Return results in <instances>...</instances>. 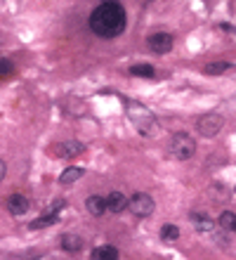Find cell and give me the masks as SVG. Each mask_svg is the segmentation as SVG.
Here are the masks:
<instances>
[{"label": "cell", "instance_id": "cell-22", "mask_svg": "<svg viewBox=\"0 0 236 260\" xmlns=\"http://www.w3.org/2000/svg\"><path fill=\"white\" fill-rule=\"evenodd\" d=\"M220 28H222V31H234V26H231V24H220Z\"/></svg>", "mask_w": 236, "mask_h": 260}, {"label": "cell", "instance_id": "cell-1", "mask_svg": "<svg viewBox=\"0 0 236 260\" xmlns=\"http://www.w3.org/2000/svg\"><path fill=\"white\" fill-rule=\"evenodd\" d=\"M88 24L94 36H99L104 41H111V38H118L125 31L128 14H125V7L118 0H104L90 12Z\"/></svg>", "mask_w": 236, "mask_h": 260}, {"label": "cell", "instance_id": "cell-11", "mask_svg": "<svg viewBox=\"0 0 236 260\" xmlns=\"http://www.w3.org/2000/svg\"><path fill=\"white\" fill-rule=\"evenodd\" d=\"M85 208H88V213L92 215V218H102V215L109 211L107 199L99 197V194H92V197L85 199Z\"/></svg>", "mask_w": 236, "mask_h": 260}, {"label": "cell", "instance_id": "cell-14", "mask_svg": "<svg viewBox=\"0 0 236 260\" xmlns=\"http://www.w3.org/2000/svg\"><path fill=\"white\" fill-rule=\"evenodd\" d=\"M83 175H85V168H78V166H69L66 171H61L59 185H74L76 180H81Z\"/></svg>", "mask_w": 236, "mask_h": 260}, {"label": "cell", "instance_id": "cell-7", "mask_svg": "<svg viewBox=\"0 0 236 260\" xmlns=\"http://www.w3.org/2000/svg\"><path fill=\"white\" fill-rule=\"evenodd\" d=\"M64 206H66L64 199H61V201H54V204L47 208L45 215H41L38 220L31 222V230H43V227H50V225H54V222H59V213L64 211Z\"/></svg>", "mask_w": 236, "mask_h": 260}, {"label": "cell", "instance_id": "cell-6", "mask_svg": "<svg viewBox=\"0 0 236 260\" xmlns=\"http://www.w3.org/2000/svg\"><path fill=\"white\" fill-rule=\"evenodd\" d=\"M147 45L151 52H156V55H165V52H170L173 50V45H175V38L170 34H165V31H156V34H151L147 38Z\"/></svg>", "mask_w": 236, "mask_h": 260}, {"label": "cell", "instance_id": "cell-21", "mask_svg": "<svg viewBox=\"0 0 236 260\" xmlns=\"http://www.w3.org/2000/svg\"><path fill=\"white\" fill-rule=\"evenodd\" d=\"M5 175H7V166H5V161L0 158V182L5 180Z\"/></svg>", "mask_w": 236, "mask_h": 260}, {"label": "cell", "instance_id": "cell-9", "mask_svg": "<svg viewBox=\"0 0 236 260\" xmlns=\"http://www.w3.org/2000/svg\"><path fill=\"white\" fill-rule=\"evenodd\" d=\"M5 208H7V213H10V215L19 218V215L28 213V208H31V201H28V197H24V194H12V197H7Z\"/></svg>", "mask_w": 236, "mask_h": 260}, {"label": "cell", "instance_id": "cell-2", "mask_svg": "<svg viewBox=\"0 0 236 260\" xmlns=\"http://www.w3.org/2000/svg\"><path fill=\"white\" fill-rule=\"evenodd\" d=\"M125 111H128V118L132 121V125H135V128L140 130L144 137H149V135H154V133H156L158 121H156V116L147 109V107H144V104L125 100Z\"/></svg>", "mask_w": 236, "mask_h": 260}, {"label": "cell", "instance_id": "cell-20", "mask_svg": "<svg viewBox=\"0 0 236 260\" xmlns=\"http://www.w3.org/2000/svg\"><path fill=\"white\" fill-rule=\"evenodd\" d=\"M12 74H14V64L10 59H0V78H7Z\"/></svg>", "mask_w": 236, "mask_h": 260}, {"label": "cell", "instance_id": "cell-19", "mask_svg": "<svg viewBox=\"0 0 236 260\" xmlns=\"http://www.w3.org/2000/svg\"><path fill=\"white\" fill-rule=\"evenodd\" d=\"M229 67H231L229 62H213V64H208V67L203 69V74L206 76H217V74H224Z\"/></svg>", "mask_w": 236, "mask_h": 260}, {"label": "cell", "instance_id": "cell-10", "mask_svg": "<svg viewBox=\"0 0 236 260\" xmlns=\"http://www.w3.org/2000/svg\"><path fill=\"white\" fill-rule=\"evenodd\" d=\"M189 220L194 222V230L201 234H213L217 230L215 222H213V218H208V215H203V213H189Z\"/></svg>", "mask_w": 236, "mask_h": 260}, {"label": "cell", "instance_id": "cell-5", "mask_svg": "<svg viewBox=\"0 0 236 260\" xmlns=\"http://www.w3.org/2000/svg\"><path fill=\"white\" fill-rule=\"evenodd\" d=\"M128 208L135 213L137 218H149V215L156 211V204H154V199L149 197V194L137 192L132 199H128Z\"/></svg>", "mask_w": 236, "mask_h": 260}, {"label": "cell", "instance_id": "cell-8", "mask_svg": "<svg viewBox=\"0 0 236 260\" xmlns=\"http://www.w3.org/2000/svg\"><path fill=\"white\" fill-rule=\"evenodd\" d=\"M52 151L57 158H76L85 151V144L78 142V140H66V142H61V144H54Z\"/></svg>", "mask_w": 236, "mask_h": 260}, {"label": "cell", "instance_id": "cell-17", "mask_svg": "<svg viewBox=\"0 0 236 260\" xmlns=\"http://www.w3.org/2000/svg\"><path fill=\"white\" fill-rule=\"evenodd\" d=\"M130 76H140V78H154L156 69L151 64H132L130 67Z\"/></svg>", "mask_w": 236, "mask_h": 260}, {"label": "cell", "instance_id": "cell-13", "mask_svg": "<svg viewBox=\"0 0 236 260\" xmlns=\"http://www.w3.org/2000/svg\"><path fill=\"white\" fill-rule=\"evenodd\" d=\"M59 246L64 248V251H69V253H78V251H83V239L78 234H61Z\"/></svg>", "mask_w": 236, "mask_h": 260}, {"label": "cell", "instance_id": "cell-3", "mask_svg": "<svg viewBox=\"0 0 236 260\" xmlns=\"http://www.w3.org/2000/svg\"><path fill=\"white\" fill-rule=\"evenodd\" d=\"M168 151L177 161H189L196 154V140L189 133H175L168 140Z\"/></svg>", "mask_w": 236, "mask_h": 260}, {"label": "cell", "instance_id": "cell-4", "mask_svg": "<svg viewBox=\"0 0 236 260\" xmlns=\"http://www.w3.org/2000/svg\"><path fill=\"white\" fill-rule=\"evenodd\" d=\"M224 125V118L215 111H210V114H203L198 121H196V130L201 133L203 137H215Z\"/></svg>", "mask_w": 236, "mask_h": 260}, {"label": "cell", "instance_id": "cell-12", "mask_svg": "<svg viewBox=\"0 0 236 260\" xmlns=\"http://www.w3.org/2000/svg\"><path fill=\"white\" fill-rule=\"evenodd\" d=\"M107 206H109V211L118 215V213H123L125 208H128V197H125L123 192H111L107 197Z\"/></svg>", "mask_w": 236, "mask_h": 260}, {"label": "cell", "instance_id": "cell-15", "mask_svg": "<svg viewBox=\"0 0 236 260\" xmlns=\"http://www.w3.org/2000/svg\"><path fill=\"white\" fill-rule=\"evenodd\" d=\"M92 260H118V248L116 246H97L90 253Z\"/></svg>", "mask_w": 236, "mask_h": 260}, {"label": "cell", "instance_id": "cell-16", "mask_svg": "<svg viewBox=\"0 0 236 260\" xmlns=\"http://www.w3.org/2000/svg\"><path fill=\"white\" fill-rule=\"evenodd\" d=\"M217 227L222 232H236V213L231 211H224L220 218H217Z\"/></svg>", "mask_w": 236, "mask_h": 260}, {"label": "cell", "instance_id": "cell-18", "mask_svg": "<svg viewBox=\"0 0 236 260\" xmlns=\"http://www.w3.org/2000/svg\"><path fill=\"white\" fill-rule=\"evenodd\" d=\"M161 239L163 241H177V239H180V227L165 222V225L161 227Z\"/></svg>", "mask_w": 236, "mask_h": 260}]
</instances>
